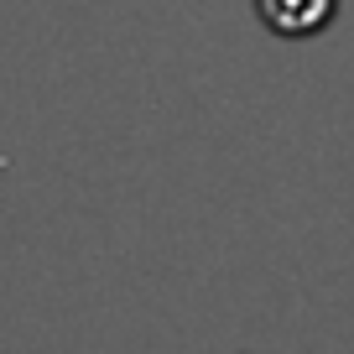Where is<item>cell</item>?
<instances>
[{
	"label": "cell",
	"mask_w": 354,
	"mask_h": 354,
	"mask_svg": "<svg viewBox=\"0 0 354 354\" xmlns=\"http://www.w3.org/2000/svg\"><path fill=\"white\" fill-rule=\"evenodd\" d=\"M255 16H261V26L271 37H318L333 26V16H339V0H250Z\"/></svg>",
	"instance_id": "obj_1"
}]
</instances>
